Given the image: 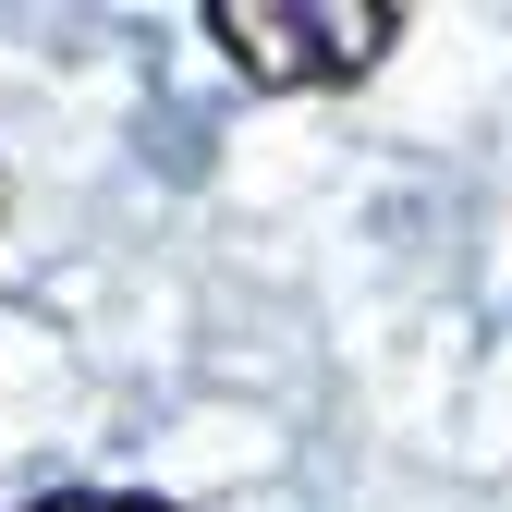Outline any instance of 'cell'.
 Instances as JSON below:
<instances>
[{"label":"cell","instance_id":"1","mask_svg":"<svg viewBox=\"0 0 512 512\" xmlns=\"http://www.w3.org/2000/svg\"><path fill=\"white\" fill-rule=\"evenodd\" d=\"M208 37L244 86H366L403 37V0H208Z\"/></svg>","mask_w":512,"mask_h":512},{"label":"cell","instance_id":"2","mask_svg":"<svg viewBox=\"0 0 512 512\" xmlns=\"http://www.w3.org/2000/svg\"><path fill=\"white\" fill-rule=\"evenodd\" d=\"M25 512H171V500H147V488H49Z\"/></svg>","mask_w":512,"mask_h":512},{"label":"cell","instance_id":"3","mask_svg":"<svg viewBox=\"0 0 512 512\" xmlns=\"http://www.w3.org/2000/svg\"><path fill=\"white\" fill-rule=\"evenodd\" d=\"M0 220H13V183H0Z\"/></svg>","mask_w":512,"mask_h":512}]
</instances>
